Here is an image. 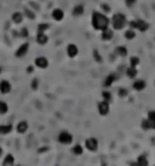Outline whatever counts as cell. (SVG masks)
Returning a JSON list of instances; mask_svg holds the SVG:
<instances>
[{
  "mask_svg": "<svg viewBox=\"0 0 155 166\" xmlns=\"http://www.w3.org/2000/svg\"><path fill=\"white\" fill-rule=\"evenodd\" d=\"M91 23H92V27L96 29V31H104L107 28H109V18L102 13V12H97L95 11L92 13V20H91Z\"/></svg>",
  "mask_w": 155,
  "mask_h": 166,
  "instance_id": "obj_1",
  "label": "cell"
},
{
  "mask_svg": "<svg viewBox=\"0 0 155 166\" xmlns=\"http://www.w3.org/2000/svg\"><path fill=\"white\" fill-rule=\"evenodd\" d=\"M126 17H125V15H122V13H115L113 17H111V26H113V28L114 29H116V31H120L125 26H126Z\"/></svg>",
  "mask_w": 155,
  "mask_h": 166,
  "instance_id": "obj_2",
  "label": "cell"
},
{
  "mask_svg": "<svg viewBox=\"0 0 155 166\" xmlns=\"http://www.w3.org/2000/svg\"><path fill=\"white\" fill-rule=\"evenodd\" d=\"M131 29H138L139 32H145L149 29V23L145 22L144 20H136V21H131L129 23Z\"/></svg>",
  "mask_w": 155,
  "mask_h": 166,
  "instance_id": "obj_3",
  "label": "cell"
},
{
  "mask_svg": "<svg viewBox=\"0 0 155 166\" xmlns=\"http://www.w3.org/2000/svg\"><path fill=\"white\" fill-rule=\"evenodd\" d=\"M58 142L62 144H70L73 142V136L67 131H63L58 135Z\"/></svg>",
  "mask_w": 155,
  "mask_h": 166,
  "instance_id": "obj_4",
  "label": "cell"
},
{
  "mask_svg": "<svg viewBox=\"0 0 155 166\" xmlns=\"http://www.w3.org/2000/svg\"><path fill=\"white\" fill-rule=\"evenodd\" d=\"M85 147H86L89 150H91V152H96L97 148H98V141H97L96 138H93V137L87 138V140L85 141Z\"/></svg>",
  "mask_w": 155,
  "mask_h": 166,
  "instance_id": "obj_5",
  "label": "cell"
},
{
  "mask_svg": "<svg viewBox=\"0 0 155 166\" xmlns=\"http://www.w3.org/2000/svg\"><path fill=\"white\" fill-rule=\"evenodd\" d=\"M109 109H110V107H109V102H107V101H102V102L98 103V111H100L101 115H103V116L108 115Z\"/></svg>",
  "mask_w": 155,
  "mask_h": 166,
  "instance_id": "obj_6",
  "label": "cell"
},
{
  "mask_svg": "<svg viewBox=\"0 0 155 166\" xmlns=\"http://www.w3.org/2000/svg\"><path fill=\"white\" fill-rule=\"evenodd\" d=\"M34 63H35V66L38 67V68H40V69H45V68L49 67V61H47L46 57H36Z\"/></svg>",
  "mask_w": 155,
  "mask_h": 166,
  "instance_id": "obj_7",
  "label": "cell"
},
{
  "mask_svg": "<svg viewBox=\"0 0 155 166\" xmlns=\"http://www.w3.org/2000/svg\"><path fill=\"white\" fill-rule=\"evenodd\" d=\"M28 50H29V44H28V43L22 44L20 47H18V49H17V51H16V57H18V58L24 57V56L27 55Z\"/></svg>",
  "mask_w": 155,
  "mask_h": 166,
  "instance_id": "obj_8",
  "label": "cell"
},
{
  "mask_svg": "<svg viewBox=\"0 0 155 166\" xmlns=\"http://www.w3.org/2000/svg\"><path fill=\"white\" fill-rule=\"evenodd\" d=\"M11 91V84L7 81V80H1L0 81V92L6 95Z\"/></svg>",
  "mask_w": 155,
  "mask_h": 166,
  "instance_id": "obj_9",
  "label": "cell"
},
{
  "mask_svg": "<svg viewBox=\"0 0 155 166\" xmlns=\"http://www.w3.org/2000/svg\"><path fill=\"white\" fill-rule=\"evenodd\" d=\"M67 54H68V56H69L70 58L77 57L78 54H79V49H78L77 45H74V44L68 45V47H67Z\"/></svg>",
  "mask_w": 155,
  "mask_h": 166,
  "instance_id": "obj_10",
  "label": "cell"
},
{
  "mask_svg": "<svg viewBox=\"0 0 155 166\" xmlns=\"http://www.w3.org/2000/svg\"><path fill=\"white\" fill-rule=\"evenodd\" d=\"M133 90H136V91H143L145 88H147V83L142 80V79H138V80H136L134 83H133Z\"/></svg>",
  "mask_w": 155,
  "mask_h": 166,
  "instance_id": "obj_11",
  "label": "cell"
},
{
  "mask_svg": "<svg viewBox=\"0 0 155 166\" xmlns=\"http://www.w3.org/2000/svg\"><path fill=\"white\" fill-rule=\"evenodd\" d=\"M113 36H114V33H113V31L109 29V28H107V29L102 31V35H101V38H102V40H103V41H109V40L113 39Z\"/></svg>",
  "mask_w": 155,
  "mask_h": 166,
  "instance_id": "obj_12",
  "label": "cell"
},
{
  "mask_svg": "<svg viewBox=\"0 0 155 166\" xmlns=\"http://www.w3.org/2000/svg\"><path fill=\"white\" fill-rule=\"evenodd\" d=\"M51 16H52V18L55 21H62L63 17H64V12H63V10H61V9H55L52 11V13H51Z\"/></svg>",
  "mask_w": 155,
  "mask_h": 166,
  "instance_id": "obj_13",
  "label": "cell"
},
{
  "mask_svg": "<svg viewBox=\"0 0 155 166\" xmlns=\"http://www.w3.org/2000/svg\"><path fill=\"white\" fill-rule=\"evenodd\" d=\"M49 41V36L45 33H38L36 35V43L39 45H46Z\"/></svg>",
  "mask_w": 155,
  "mask_h": 166,
  "instance_id": "obj_14",
  "label": "cell"
},
{
  "mask_svg": "<svg viewBox=\"0 0 155 166\" xmlns=\"http://www.w3.org/2000/svg\"><path fill=\"white\" fill-rule=\"evenodd\" d=\"M16 130L18 133H26L28 130V122L27 121H20L16 126Z\"/></svg>",
  "mask_w": 155,
  "mask_h": 166,
  "instance_id": "obj_15",
  "label": "cell"
},
{
  "mask_svg": "<svg viewBox=\"0 0 155 166\" xmlns=\"http://www.w3.org/2000/svg\"><path fill=\"white\" fill-rule=\"evenodd\" d=\"M13 164H15V156L12 154H7L2 161V166H12Z\"/></svg>",
  "mask_w": 155,
  "mask_h": 166,
  "instance_id": "obj_16",
  "label": "cell"
},
{
  "mask_svg": "<svg viewBox=\"0 0 155 166\" xmlns=\"http://www.w3.org/2000/svg\"><path fill=\"white\" fill-rule=\"evenodd\" d=\"M137 74H138V72H137V68H134V67L130 66L126 69V75L130 79H134V78L137 77Z\"/></svg>",
  "mask_w": 155,
  "mask_h": 166,
  "instance_id": "obj_17",
  "label": "cell"
},
{
  "mask_svg": "<svg viewBox=\"0 0 155 166\" xmlns=\"http://www.w3.org/2000/svg\"><path fill=\"white\" fill-rule=\"evenodd\" d=\"M116 80V75L115 74H109L108 77L106 78V80H104V86L106 88H109L113 85V83Z\"/></svg>",
  "mask_w": 155,
  "mask_h": 166,
  "instance_id": "obj_18",
  "label": "cell"
},
{
  "mask_svg": "<svg viewBox=\"0 0 155 166\" xmlns=\"http://www.w3.org/2000/svg\"><path fill=\"white\" fill-rule=\"evenodd\" d=\"M12 22L16 23V24H20V23L23 21V15L21 12H15V13H12Z\"/></svg>",
  "mask_w": 155,
  "mask_h": 166,
  "instance_id": "obj_19",
  "label": "cell"
},
{
  "mask_svg": "<svg viewBox=\"0 0 155 166\" xmlns=\"http://www.w3.org/2000/svg\"><path fill=\"white\" fill-rule=\"evenodd\" d=\"M12 131V125L7 124V125H0V135H7Z\"/></svg>",
  "mask_w": 155,
  "mask_h": 166,
  "instance_id": "obj_20",
  "label": "cell"
},
{
  "mask_svg": "<svg viewBox=\"0 0 155 166\" xmlns=\"http://www.w3.org/2000/svg\"><path fill=\"white\" fill-rule=\"evenodd\" d=\"M82 13H84V6L82 5H77L73 9V16L74 17H80Z\"/></svg>",
  "mask_w": 155,
  "mask_h": 166,
  "instance_id": "obj_21",
  "label": "cell"
},
{
  "mask_svg": "<svg viewBox=\"0 0 155 166\" xmlns=\"http://www.w3.org/2000/svg\"><path fill=\"white\" fill-rule=\"evenodd\" d=\"M137 164H138V166H148L149 165L148 159H147L145 155H139V156L137 158Z\"/></svg>",
  "mask_w": 155,
  "mask_h": 166,
  "instance_id": "obj_22",
  "label": "cell"
},
{
  "mask_svg": "<svg viewBox=\"0 0 155 166\" xmlns=\"http://www.w3.org/2000/svg\"><path fill=\"white\" fill-rule=\"evenodd\" d=\"M115 52L119 56H121V57H126L127 56V49L125 46H118L116 50H115Z\"/></svg>",
  "mask_w": 155,
  "mask_h": 166,
  "instance_id": "obj_23",
  "label": "cell"
},
{
  "mask_svg": "<svg viewBox=\"0 0 155 166\" xmlns=\"http://www.w3.org/2000/svg\"><path fill=\"white\" fill-rule=\"evenodd\" d=\"M150 124H152V127L155 130V111H150L148 113V118H147Z\"/></svg>",
  "mask_w": 155,
  "mask_h": 166,
  "instance_id": "obj_24",
  "label": "cell"
},
{
  "mask_svg": "<svg viewBox=\"0 0 155 166\" xmlns=\"http://www.w3.org/2000/svg\"><path fill=\"white\" fill-rule=\"evenodd\" d=\"M125 38L127 39V40H132V39H134L136 38V33H134V31L133 29H127L126 32H125Z\"/></svg>",
  "mask_w": 155,
  "mask_h": 166,
  "instance_id": "obj_25",
  "label": "cell"
},
{
  "mask_svg": "<svg viewBox=\"0 0 155 166\" xmlns=\"http://www.w3.org/2000/svg\"><path fill=\"white\" fill-rule=\"evenodd\" d=\"M141 126H142V129H143L144 131H148V130L153 129V127H152V124H150V121H149L148 119H144V120H142Z\"/></svg>",
  "mask_w": 155,
  "mask_h": 166,
  "instance_id": "obj_26",
  "label": "cell"
},
{
  "mask_svg": "<svg viewBox=\"0 0 155 166\" xmlns=\"http://www.w3.org/2000/svg\"><path fill=\"white\" fill-rule=\"evenodd\" d=\"M141 63V61H139V58L137 57V56H132L131 58H130V66L131 67H134V68H137V66Z\"/></svg>",
  "mask_w": 155,
  "mask_h": 166,
  "instance_id": "obj_27",
  "label": "cell"
},
{
  "mask_svg": "<svg viewBox=\"0 0 155 166\" xmlns=\"http://www.w3.org/2000/svg\"><path fill=\"white\" fill-rule=\"evenodd\" d=\"M72 150H73V153H74L75 155H81L82 153H84V150H82V147H81L80 144H77V145H74Z\"/></svg>",
  "mask_w": 155,
  "mask_h": 166,
  "instance_id": "obj_28",
  "label": "cell"
},
{
  "mask_svg": "<svg viewBox=\"0 0 155 166\" xmlns=\"http://www.w3.org/2000/svg\"><path fill=\"white\" fill-rule=\"evenodd\" d=\"M7 111H9V106L5 102L0 101V114H6Z\"/></svg>",
  "mask_w": 155,
  "mask_h": 166,
  "instance_id": "obj_29",
  "label": "cell"
},
{
  "mask_svg": "<svg viewBox=\"0 0 155 166\" xmlns=\"http://www.w3.org/2000/svg\"><path fill=\"white\" fill-rule=\"evenodd\" d=\"M102 97H103V101H107V102H109V103H110L111 100H113L111 93L110 92H108V91H103V92H102Z\"/></svg>",
  "mask_w": 155,
  "mask_h": 166,
  "instance_id": "obj_30",
  "label": "cell"
},
{
  "mask_svg": "<svg viewBox=\"0 0 155 166\" xmlns=\"http://www.w3.org/2000/svg\"><path fill=\"white\" fill-rule=\"evenodd\" d=\"M49 24H46V23H41V24H39L38 26V33H45V31H47L49 29Z\"/></svg>",
  "mask_w": 155,
  "mask_h": 166,
  "instance_id": "obj_31",
  "label": "cell"
},
{
  "mask_svg": "<svg viewBox=\"0 0 155 166\" xmlns=\"http://www.w3.org/2000/svg\"><path fill=\"white\" fill-rule=\"evenodd\" d=\"M93 56H95V59H96L98 63H101V62H102V57H101L100 52H98L97 50H95V51H93Z\"/></svg>",
  "mask_w": 155,
  "mask_h": 166,
  "instance_id": "obj_32",
  "label": "cell"
},
{
  "mask_svg": "<svg viewBox=\"0 0 155 166\" xmlns=\"http://www.w3.org/2000/svg\"><path fill=\"white\" fill-rule=\"evenodd\" d=\"M136 2H137V0H126V6L127 7H133L136 5Z\"/></svg>",
  "mask_w": 155,
  "mask_h": 166,
  "instance_id": "obj_33",
  "label": "cell"
},
{
  "mask_svg": "<svg viewBox=\"0 0 155 166\" xmlns=\"http://www.w3.org/2000/svg\"><path fill=\"white\" fill-rule=\"evenodd\" d=\"M38 86H39V80L38 79H33V81H32V89L36 90Z\"/></svg>",
  "mask_w": 155,
  "mask_h": 166,
  "instance_id": "obj_34",
  "label": "cell"
},
{
  "mask_svg": "<svg viewBox=\"0 0 155 166\" xmlns=\"http://www.w3.org/2000/svg\"><path fill=\"white\" fill-rule=\"evenodd\" d=\"M101 7H102V10H103L104 12L110 11V6H109L108 4H102V5H101Z\"/></svg>",
  "mask_w": 155,
  "mask_h": 166,
  "instance_id": "obj_35",
  "label": "cell"
},
{
  "mask_svg": "<svg viewBox=\"0 0 155 166\" xmlns=\"http://www.w3.org/2000/svg\"><path fill=\"white\" fill-rule=\"evenodd\" d=\"M119 96H120V97H126V96H127V90L120 89L119 90Z\"/></svg>",
  "mask_w": 155,
  "mask_h": 166,
  "instance_id": "obj_36",
  "label": "cell"
},
{
  "mask_svg": "<svg viewBox=\"0 0 155 166\" xmlns=\"http://www.w3.org/2000/svg\"><path fill=\"white\" fill-rule=\"evenodd\" d=\"M27 72H28V73H29V72H31V73H32V72H33V68H32V67H29V68H28V69H27Z\"/></svg>",
  "mask_w": 155,
  "mask_h": 166,
  "instance_id": "obj_37",
  "label": "cell"
},
{
  "mask_svg": "<svg viewBox=\"0 0 155 166\" xmlns=\"http://www.w3.org/2000/svg\"><path fill=\"white\" fill-rule=\"evenodd\" d=\"M130 166H138V164H137V161H134V163H132Z\"/></svg>",
  "mask_w": 155,
  "mask_h": 166,
  "instance_id": "obj_38",
  "label": "cell"
},
{
  "mask_svg": "<svg viewBox=\"0 0 155 166\" xmlns=\"http://www.w3.org/2000/svg\"><path fill=\"white\" fill-rule=\"evenodd\" d=\"M1 155H2V148L0 147V156H1Z\"/></svg>",
  "mask_w": 155,
  "mask_h": 166,
  "instance_id": "obj_39",
  "label": "cell"
},
{
  "mask_svg": "<svg viewBox=\"0 0 155 166\" xmlns=\"http://www.w3.org/2000/svg\"><path fill=\"white\" fill-rule=\"evenodd\" d=\"M1 70H2V69H1V67H0V73H1Z\"/></svg>",
  "mask_w": 155,
  "mask_h": 166,
  "instance_id": "obj_40",
  "label": "cell"
},
{
  "mask_svg": "<svg viewBox=\"0 0 155 166\" xmlns=\"http://www.w3.org/2000/svg\"><path fill=\"white\" fill-rule=\"evenodd\" d=\"M16 166H21V165H16Z\"/></svg>",
  "mask_w": 155,
  "mask_h": 166,
  "instance_id": "obj_41",
  "label": "cell"
}]
</instances>
